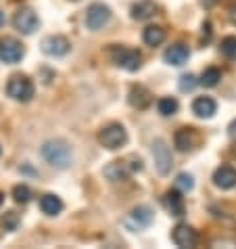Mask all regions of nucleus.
<instances>
[{
    "label": "nucleus",
    "mask_w": 236,
    "mask_h": 249,
    "mask_svg": "<svg viewBox=\"0 0 236 249\" xmlns=\"http://www.w3.org/2000/svg\"><path fill=\"white\" fill-rule=\"evenodd\" d=\"M99 142H101L105 149L115 151V149H119V147H123V144L128 142V132H126V128H123L121 124L111 122V124H107V126L101 128V132H99Z\"/></svg>",
    "instance_id": "7ed1b4c3"
},
{
    "label": "nucleus",
    "mask_w": 236,
    "mask_h": 249,
    "mask_svg": "<svg viewBox=\"0 0 236 249\" xmlns=\"http://www.w3.org/2000/svg\"><path fill=\"white\" fill-rule=\"evenodd\" d=\"M176 184H178V189H182V191H192L194 180H192L190 174H184V172H182V174H178Z\"/></svg>",
    "instance_id": "bb28decb"
},
{
    "label": "nucleus",
    "mask_w": 236,
    "mask_h": 249,
    "mask_svg": "<svg viewBox=\"0 0 236 249\" xmlns=\"http://www.w3.org/2000/svg\"><path fill=\"white\" fill-rule=\"evenodd\" d=\"M213 184L221 191H230L236 186V170L230 165H219L218 170L213 172Z\"/></svg>",
    "instance_id": "f8f14e48"
},
{
    "label": "nucleus",
    "mask_w": 236,
    "mask_h": 249,
    "mask_svg": "<svg viewBox=\"0 0 236 249\" xmlns=\"http://www.w3.org/2000/svg\"><path fill=\"white\" fill-rule=\"evenodd\" d=\"M178 101L173 99V96H163V99H159L157 103V109H159V113L165 115V117H169L173 113H178Z\"/></svg>",
    "instance_id": "5701e85b"
},
{
    "label": "nucleus",
    "mask_w": 236,
    "mask_h": 249,
    "mask_svg": "<svg viewBox=\"0 0 236 249\" xmlns=\"http://www.w3.org/2000/svg\"><path fill=\"white\" fill-rule=\"evenodd\" d=\"M197 84H201V82H197V78H194L192 73H184L182 78H180V90L182 92H190Z\"/></svg>",
    "instance_id": "a878e982"
},
{
    "label": "nucleus",
    "mask_w": 236,
    "mask_h": 249,
    "mask_svg": "<svg viewBox=\"0 0 236 249\" xmlns=\"http://www.w3.org/2000/svg\"><path fill=\"white\" fill-rule=\"evenodd\" d=\"M228 136H230V141L236 142V120H232L230 126H228Z\"/></svg>",
    "instance_id": "c85d7f7f"
},
{
    "label": "nucleus",
    "mask_w": 236,
    "mask_h": 249,
    "mask_svg": "<svg viewBox=\"0 0 236 249\" xmlns=\"http://www.w3.org/2000/svg\"><path fill=\"white\" fill-rule=\"evenodd\" d=\"M219 51L221 54H224L226 59H236V38L234 36H228L221 40V44H219Z\"/></svg>",
    "instance_id": "b1692460"
},
{
    "label": "nucleus",
    "mask_w": 236,
    "mask_h": 249,
    "mask_svg": "<svg viewBox=\"0 0 236 249\" xmlns=\"http://www.w3.org/2000/svg\"><path fill=\"white\" fill-rule=\"evenodd\" d=\"M2 201H4V195H2V193H0V205H2Z\"/></svg>",
    "instance_id": "2f4dec72"
},
{
    "label": "nucleus",
    "mask_w": 236,
    "mask_h": 249,
    "mask_svg": "<svg viewBox=\"0 0 236 249\" xmlns=\"http://www.w3.org/2000/svg\"><path fill=\"white\" fill-rule=\"evenodd\" d=\"M25 54L23 44L15 38H0V61L2 63H19Z\"/></svg>",
    "instance_id": "0eeeda50"
},
{
    "label": "nucleus",
    "mask_w": 236,
    "mask_h": 249,
    "mask_svg": "<svg viewBox=\"0 0 236 249\" xmlns=\"http://www.w3.org/2000/svg\"><path fill=\"white\" fill-rule=\"evenodd\" d=\"M40 210H42L46 216H57V213H61V210H63V201L57 197V195H42V199H40Z\"/></svg>",
    "instance_id": "aec40b11"
},
{
    "label": "nucleus",
    "mask_w": 236,
    "mask_h": 249,
    "mask_svg": "<svg viewBox=\"0 0 236 249\" xmlns=\"http://www.w3.org/2000/svg\"><path fill=\"white\" fill-rule=\"evenodd\" d=\"M111 19V9L102 2H94L88 6V13H86V25L88 30H101L105 27Z\"/></svg>",
    "instance_id": "6e6552de"
},
{
    "label": "nucleus",
    "mask_w": 236,
    "mask_h": 249,
    "mask_svg": "<svg viewBox=\"0 0 236 249\" xmlns=\"http://www.w3.org/2000/svg\"><path fill=\"white\" fill-rule=\"evenodd\" d=\"M151 222H152V210L147 205L136 207L130 216V224H134V228H147Z\"/></svg>",
    "instance_id": "a211bd4d"
},
{
    "label": "nucleus",
    "mask_w": 236,
    "mask_h": 249,
    "mask_svg": "<svg viewBox=\"0 0 236 249\" xmlns=\"http://www.w3.org/2000/svg\"><path fill=\"white\" fill-rule=\"evenodd\" d=\"M155 13H157V4L151 2V0H142V2L132 6V17L138 19V21H147Z\"/></svg>",
    "instance_id": "6ab92c4d"
},
{
    "label": "nucleus",
    "mask_w": 236,
    "mask_h": 249,
    "mask_svg": "<svg viewBox=\"0 0 236 249\" xmlns=\"http://www.w3.org/2000/svg\"><path fill=\"white\" fill-rule=\"evenodd\" d=\"M42 157L51 165H54V168H67L73 159V153H71V147L65 141L52 138V141H46L42 144Z\"/></svg>",
    "instance_id": "f257e3e1"
},
{
    "label": "nucleus",
    "mask_w": 236,
    "mask_h": 249,
    "mask_svg": "<svg viewBox=\"0 0 236 249\" xmlns=\"http://www.w3.org/2000/svg\"><path fill=\"white\" fill-rule=\"evenodd\" d=\"M165 207L169 210L171 216L182 218V216H184V210H186L182 193H180V191H169L168 195H165Z\"/></svg>",
    "instance_id": "dca6fc26"
},
{
    "label": "nucleus",
    "mask_w": 236,
    "mask_h": 249,
    "mask_svg": "<svg viewBox=\"0 0 236 249\" xmlns=\"http://www.w3.org/2000/svg\"><path fill=\"white\" fill-rule=\"evenodd\" d=\"M130 105L136 109H147L151 105V92L144 86H132L130 90Z\"/></svg>",
    "instance_id": "f3484780"
},
{
    "label": "nucleus",
    "mask_w": 236,
    "mask_h": 249,
    "mask_svg": "<svg viewBox=\"0 0 236 249\" xmlns=\"http://www.w3.org/2000/svg\"><path fill=\"white\" fill-rule=\"evenodd\" d=\"M230 17H232V23L236 25V2L232 4V9H230Z\"/></svg>",
    "instance_id": "c756f323"
},
{
    "label": "nucleus",
    "mask_w": 236,
    "mask_h": 249,
    "mask_svg": "<svg viewBox=\"0 0 236 249\" xmlns=\"http://www.w3.org/2000/svg\"><path fill=\"white\" fill-rule=\"evenodd\" d=\"M219 80H221V71L218 67H207L203 73H201V84H203L205 88H215L219 84Z\"/></svg>",
    "instance_id": "4be33fe9"
},
{
    "label": "nucleus",
    "mask_w": 236,
    "mask_h": 249,
    "mask_svg": "<svg viewBox=\"0 0 236 249\" xmlns=\"http://www.w3.org/2000/svg\"><path fill=\"white\" fill-rule=\"evenodd\" d=\"M13 197H15L17 203H27L30 201V197H32V191L27 189L25 184H17L15 189H13Z\"/></svg>",
    "instance_id": "393cba45"
},
{
    "label": "nucleus",
    "mask_w": 236,
    "mask_h": 249,
    "mask_svg": "<svg viewBox=\"0 0 236 249\" xmlns=\"http://www.w3.org/2000/svg\"><path fill=\"white\" fill-rule=\"evenodd\" d=\"M142 170V161L136 157H130L128 161H113L109 163L105 168V176L109 178L111 182H121L126 180L130 174H134V172H140Z\"/></svg>",
    "instance_id": "39448f33"
},
{
    "label": "nucleus",
    "mask_w": 236,
    "mask_h": 249,
    "mask_svg": "<svg viewBox=\"0 0 236 249\" xmlns=\"http://www.w3.org/2000/svg\"><path fill=\"white\" fill-rule=\"evenodd\" d=\"M142 40L147 42L149 46H159V44H163V40H165V30L161 25H149L147 30H144L142 34Z\"/></svg>",
    "instance_id": "412c9836"
},
{
    "label": "nucleus",
    "mask_w": 236,
    "mask_h": 249,
    "mask_svg": "<svg viewBox=\"0 0 236 249\" xmlns=\"http://www.w3.org/2000/svg\"><path fill=\"white\" fill-rule=\"evenodd\" d=\"M111 59L117 67L126 69V71H138L142 67V54L136 48H123V46H113L111 48Z\"/></svg>",
    "instance_id": "20e7f679"
},
{
    "label": "nucleus",
    "mask_w": 236,
    "mask_h": 249,
    "mask_svg": "<svg viewBox=\"0 0 236 249\" xmlns=\"http://www.w3.org/2000/svg\"><path fill=\"white\" fill-rule=\"evenodd\" d=\"M0 153H2V147H0Z\"/></svg>",
    "instance_id": "473e14b6"
},
{
    "label": "nucleus",
    "mask_w": 236,
    "mask_h": 249,
    "mask_svg": "<svg viewBox=\"0 0 236 249\" xmlns=\"http://www.w3.org/2000/svg\"><path fill=\"white\" fill-rule=\"evenodd\" d=\"M34 92H36V88H34V82L27 78V75H23V73L11 75L9 82H6V94H9L11 99L19 101V103L32 101Z\"/></svg>",
    "instance_id": "f03ea898"
},
{
    "label": "nucleus",
    "mask_w": 236,
    "mask_h": 249,
    "mask_svg": "<svg viewBox=\"0 0 236 249\" xmlns=\"http://www.w3.org/2000/svg\"><path fill=\"white\" fill-rule=\"evenodd\" d=\"M173 142H176L178 151L188 153V151H192L199 144V134L194 128H180L176 132V136H173Z\"/></svg>",
    "instance_id": "9d476101"
},
{
    "label": "nucleus",
    "mask_w": 236,
    "mask_h": 249,
    "mask_svg": "<svg viewBox=\"0 0 236 249\" xmlns=\"http://www.w3.org/2000/svg\"><path fill=\"white\" fill-rule=\"evenodd\" d=\"M215 111H218V105H215L211 96H199L192 103V113L201 117V120H209V117L215 115Z\"/></svg>",
    "instance_id": "2eb2a0df"
},
{
    "label": "nucleus",
    "mask_w": 236,
    "mask_h": 249,
    "mask_svg": "<svg viewBox=\"0 0 236 249\" xmlns=\"http://www.w3.org/2000/svg\"><path fill=\"white\" fill-rule=\"evenodd\" d=\"M171 241L178 247H194V243H197V231L188 224H178L171 232Z\"/></svg>",
    "instance_id": "4468645a"
},
{
    "label": "nucleus",
    "mask_w": 236,
    "mask_h": 249,
    "mask_svg": "<svg viewBox=\"0 0 236 249\" xmlns=\"http://www.w3.org/2000/svg\"><path fill=\"white\" fill-rule=\"evenodd\" d=\"M13 23H15V27L21 34H34L38 30V25H40V19L32 9H21V11H17Z\"/></svg>",
    "instance_id": "1a4fd4ad"
},
{
    "label": "nucleus",
    "mask_w": 236,
    "mask_h": 249,
    "mask_svg": "<svg viewBox=\"0 0 236 249\" xmlns=\"http://www.w3.org/2000/svg\"><path fill=\"white\" fill-rule=\"evenodd\" d=\"M152 159H155V168L159 174L161 176L169 174L173 159H171V151L168 147V142L161 141V138H157V141L152 142Z\"/></svg>",
    "instance_id": "423d86ee"
},
{
    "label": "nucleus",
    "mask_w": 236,
    "mask_h": 249,
    "mask_svg": "<svg viewBox=\"0 0 236 249\" xmlns=\"http://www.w3.org/2000/svg\"><path fill=\"white\" fill-rule=\"evenodd\" d=\"M2 25H4V13L0 11V27H2Z\"/></svg>",
    "instance_id": "7c9ffc66"
},
{
    "label": "nucleus",
    "mask_w": 236,
    "mask_h": 249,
    "mask_svg": "<svg viewBox=\"0 0 236 249\" xmlns=\"http://www.w3.org/2000/svg\"><path fill=\"white\" fill-rule=\"evenodd\" d=\"M188 57H190V48L186 46V44H182V42L171 44L168 51H165V54H163L165 63H168V65H173V67L184 65L186 61H188Z\"/></svg>",
    "instance_id": "ddd939ff"
},
{
    "label": "nucleus",
    "mask_w": 236,
    "mask_h": 249,
    "mask_svg": "<svg viewBox=\"0 0 236 249\" xmlns=\"http://www.w3.org/2000/svg\"><path fill=\"white\" fill-rule=\"evenodd\" d=\"M69 40L63 36H48L42 40V51L48 54V57H63V54L69 53Z\"/></svg>",
    "instance_id": "9b49d317"
},
{
    "label": "nucleus",
    "mask_w": 236,
    "mask_h": 249,
    "mask_svg": "<svg viewBox=\"0 0 236 249\" xmlns=\"http://www.w3.org/2000/svg\"><path fill=\"white\" fill-rule=\"evenodd\" d=\"M0 224H2L6 231H13V228L17 226V216L13 212H9V213H4V218L0 220Z\"/></svg>",
    "instance_id": "cd10ccee"
}]
</instances>
